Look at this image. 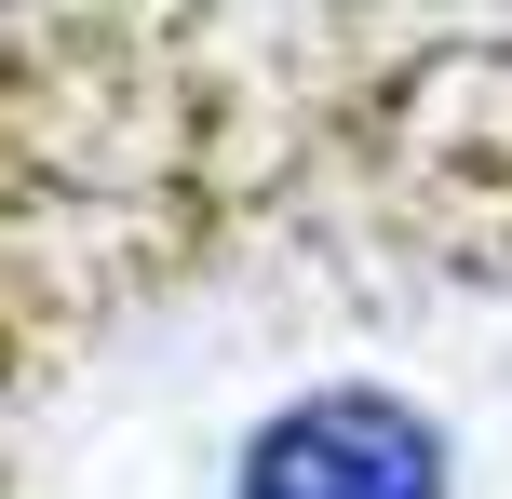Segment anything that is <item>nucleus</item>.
I'll return each mask as SVG.
<instances>
[{"mask_svg":"<svg viewBox=\"0 0 512 499\" xmlns=\"http://www.w3.org/2000/svg\"><path fill=\"white\" fill-rule=\"evenodd\" d=\"M230 499H459V432L391 378H310L243 419Z\"/></svg>","mask_w":512,"mask_h":499,"instance_id":"obj_1","label":"nucleus"},{"mask_svg":"<svg viewBox=\"0 0 512 499\" xmlns=\"http://www.w3.org/2000/svg\"><path fill=\"white\" fill-rule=\"evenodd\" d=\"M0 14H14V0H0Z\"/></svg>","mask_w":512,"mask_h":499,"instance_id":"obj_2","label":"nucleus"}]
</instances>
